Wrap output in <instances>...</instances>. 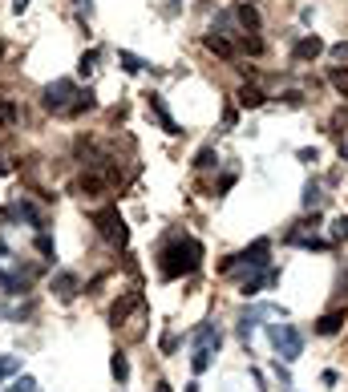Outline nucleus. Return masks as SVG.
Instances as JSON below:
<instances>
[{
	"label": "nucleus",
	"instance_id": "7c9ffc66",
	"mask_svg": "<svg viewBox=\"0 0 348 392\" xmlns=\"http://www.w3.org/2000/svg\"><path fill=\"white\" fill-rule=\"evenodd\" d=\"M243 49L256 57V53H263V41H260V37H247V41H243Z\"/></svg>",
	"mask_w": 348,
	"mask_h": 392
},
{
	"label": "nucleus",
	"instance_id": "bb28decb",
	"mask_svg": "<svg viewBox=\"0 0 348 392\" xmlns=\"http://www.w3.org/2000/svg\"><path fill=\"white\" fill-rule=\"evenodd\" d=\"M8 392H37V380H33V376H21V380H16Z\"/></svg>",
	"mask_w": 348,
	"mask_h": 392
},
{
	"label": "nucleus",
	"instance_id": "5701e85b",
	"mask_svg": "<svg viewBox=\"0 0 348 392\" xmlns=\"http://www.w3.org/2000/svg\"><path fill=\"white\" fill-rule=\"evenodd\" d=\"M211 356H215V352H195V356H190V368H195V372H207V368H211Z\"/></svg>",
	"mask_w": 348,
	"mask_h": 392
},
{
	"label": "nucleus",
	"instance_id": "9d476101",
	"mask_svg": "<svg viewBox=\"0 0 348 392\" xmlns=\"http://www.w3.org/2000/svg\"><path fill=\"white\" fill-rule=\"evenodd\" d=\"M320 53H324V41H320V37H304V41H296V49H292L296 61H316Z\"/></svg>",
	"mask_w": 348,
	"mask_h": 392
},
{
	"label": "nucleus",
	"instance_id": "c756f323",
	"mask_svg": "<svg viewBox=\"0 0 348 392\" xmlns=\"http://www.w3.org/2000/svg\"><path fill=\"white\" fill-rule=\"evenodd\" d=\"M284 101H288V105H304V93H300V89H288Z\"/></svg>",
	"mask_w": 348,
	"mask_h": 392
},
{
	"label": "nucleus",
	"instance_id": "c85d7f7f",
	"mask_svg": "<svg viewBox=\"0 0 348 392\" xmlns=\"http://www.w3.org/2000/svg\"><path fill=\"white\" fill-rule=\"evenodd\" d=\"M332 231H336V239H348V215H340L332 222Z\"/></svg>",
	"mask_w": 348,
	"mask_h": 392
},
{
	"label": "nucleus",
	"instance_id": "1a4fd4ad",
	"mask_svg": "<svg viewBox=\"0 0 348 392\" xmlns=\"http://www.w3.org/2000/svg\"><path fill=\"white\" fill-rule=\"evenodd\" d=\"M345 324H348V311H328V315L316 319V332H320V336H336Z\"/></svg>",
	"mask_w": 348,
	"mask_h": 392
},
{
	"label": "nucleus",
	"instance_id": "6e6552de",
	"mask_svg": "<svg viewBox=\"0 0 348 392\" xmlns=\"http://www.w3.org/2000/svg\"><path fill=\"white\" fill-rule=\"evenodd\" d=\"M263 315H275V307H251V311H243V319H239V336L243 340H251V332H256V324H260Z\"/></svg>",
	"mask_w": 348,
	"mask_h": 392
},
{
	"label": "nucleus",
	"instance_id": "4468645a",
	"mask_svg": "<svg viewBox=\"0 0 348 392\" xmlns=\"http://www.w3.org/2000/svg\"><path fill=\"white\" fill-rule=\"evenodd\" d=\"M263 101H267V97H263V89H256V86L239 89V105H243V109H260Z\"/></svg>",
	"mask_w": 348,
	"mask_h": 392
},
{
	"label": "nucleus",
	"instance_id": "f3484780",
	"mask_svg": "<svg viewBox=\"0 0 348 392\" xmlns=\"http://www.w3.org/2000/svg\"><path fill=\"white\" fill-rule=\"evenodd\" d=\"M207 49H211V53H219V57H235V44L227 41L223 33H211V37H207Z\"/></svg>",
	"mask_w": 348,
	"mask_h": 392
},
{
	"label": "nucleus",
	"instance_id": "20e7f679",
	"mask_svg": "<svg viewBox=\"0 0 348 392\" xmlns=\"http://www.w3.org/2000/svg\"><path fill=\"white\" fill-rule=\"evenodd\" d=\"M69 97H77V86L65 77V81H53V86L45 89V109H53V114H69L73 109V101Z\"/></svg>",
	"mask_w": 348,
	"mask_h": 392
},
{
	"label": "nucleus",
	"instance_id": "f03ea898",
	"mask_svg": "<svg viewBox=\"0 0 348 392\" xmlns=\"http://www.w3.org/2000/svg\"><path fill=\"white\" fill-rule=\"evenodd\" d=\"M267 336H271V344L275 352L292 364V360H300V352H304V336H300V328H292V324H271L267 328Z\"/></svg>",
	"mask_w": 348,
	"mask_h": 392
},
{
	"label": "nucleus",
	"instance_id": "72a5a7b5",
	"mask_svg": "<svg viewBox=\"0 0 348 392\" xmlns=\"http://www.w3.org/2000/svg\"><path fill=\"white\" fill-rule=\"evenodd\" d=\"M332 53H336V57H348V44H336V49H332Z\"/></svg>",
	"mask_w": 348,
	"mask_h": 392
},
{
	"label": "nucleus",
	"instance_id": "ddd939ff",
	"mask_svg": "<svg viewBox=\"0 0 348 392\" xmlns=\"http://www.w3.org/2000/svg\"><path fill=\"white\" fill-rule=\"evenodd\" d=\"M235 16H239V25H243L247 33H260V12H256L251 4H239V8H235Z\"/></svg>",
	"mask_w": 348,
	"mask_h": 392
},
{
	"label": "nucleus",
	"instance_id": "39448f33",
	"mask_svg": "<svg viewBox=\"0 0 348 392\" xmlns=\"http://www.w3.org/2000/svg\"><path fill=\"white\" fill-rule=\"evenodd\" d=\"M219 344H223V332H219L215 324H203L195 332V352H219Z\"/></svg>",
	"mask_w": 348,
	"mask_h": 392
},
{
	"label": "nucleus",
	"instance_id": "4be33fe9",
	"mask_svg": "<svg viewBox=\"0 0 348 392\" xmlns=\"http://www.w3.org/2000/svg\"><path fill=\"white\" fill-rule=\"evenodd\" d=\"M118 61H122V69H126V73H142V61H138L134 53H126V49L118 53Z\"/></svg>",
	"mask_w": 348,
	"mask_h": 392
},
{
	"label": "nucleus",
	"instance_id": "412c9836",
	"mask_svg": "<svg viewBox=\"0 0 348 392\" xmlns=\"http://www.w3.org/2000/svg\"><path fill=\"white\" fill-rule=\"evenodd\" d=\"M16 122V105L8 97H0V126H12Z\"/></svg>",
	"mask_w": 348,
	"mask_h": 392
},
{
	"label": "nucleus",
	"instance_id": "a878e982",
	"mask_svg": "<svg viewBox=\"0 0 348 392\" xmlns=\"http://www.w3.org/2000/svg\"><path fill=\"white\" fill-rule=\"evenodd\" d=\"M37 251H41V255H49V259H53V255H57V247H53V239H49V235H37Z\"/></svg>",
	"mask_w": 348,
	"mask_h": 392
},
{
	"label": "nucleus",
	"instance_id": "0eeeda50",
	"mask_svg": "<svg viewBox=\"0 0 348 392\" xmlns=\"http://www.w3.org/2000/svg\"><path fill=\"white\" fill-rule=\"evenodd\" d=\"M53 291H57V300H61V304H69V300L77 296V275H73V271L53 275Z\"/></svg>",
	"mask_w": 348,
	"mask_h": 392
},
{
	"label": "nucleus",
	"instance_id": "7ed1b4c3",
	"mask_svg": "<svg viewBox=\"0 0 348 392\" xmlns=\"http://www.w3.org/2000/svg\"><path fill=\"white\" fill-rule=\"evenodd\" d=\"M93 222H97V231H101V239H105V243H118V247H126V239H130V231H126V218L118 215L114 207H105V211H97V215H93Z\"/></svg>",
	"mask_w": 348,
	"mask_h": 392
},
{
	"label": "nucleus",
	"instance_id": "f8f14e48",
	"mask_svg": "<svg viewBox=\"0 0 348 392\" xmlns=\"http://www.w3.org/2000/svg\"><path fill=\"white\" fill-rule=\"evenodd\" d=\"M275 279H279V275H275V271H271V267H267V271H260V275H256V279H247V283H243V296H260L263 287H271V283H275Z\"/></svg>",
	"mask_w": 348,
	"mask_h": 392
},
{
	"label": "nucleus",
	"instance_id": "e433bc0d",
	"mask_svg": "<svg viewBox=\"0 0 348 392\" xmlns=\"http://www.w3.org/2000/svg\"><path fill=\"white\" fill-rule=\"evenodd\" d=\"M0 57H4V41H0Z\"/></svg>",
	"mask_w": 348,
	"mask_h": 392
},
{
	"label": "nucleus",
	"instance_id": "b1692460",
	"mask_svg": "<svg viewBox=\"0 0 348 392\" xmlns=\"http://www.w3.org/2000/svg\"><path fill=\"white\" fill-rule=\"evenodd\" d=\"M0 291H8V296H16V291H25V287H21V279H12L8 271H0Z\"/></svg>",
	"mask_w": 348,
	"mask_h": 392
},
{
	"label": "nucleus",
	"instance_id": "aec40b11",
	"mask_svg": "<svg viewBox=\"0 0 348 392\" xmlns=\"http://www.w3.org/2000/svg\"><path fill=\"white\" fill-rule=\"evenodd\" d=\"M16 372H21V356H0V380H8Z\"/></svg>",
	"mask_w": 348,
	"mask_h": 392
},
{
	"label": "nucleus",
	"instance_id": "6ab92c4d",
	"mask_svg": "<svg viewBox=\"0 0 348 392\" xmlns=\"http://www.w3.org/2000/svg\"><path fill=\"white\" fill-rule=\"evenodd\" d=\"M110 372H114V376H118V384H122V380H130V360H126V356H122V352H118V356H114V360H110Z\"/></svg>",
	"mask_w": 348,
	"mask_h": 392
},
{
	"label": "nucleus",
	"instance_id": "a211bd4d",
	"mask_svg": "<svg viewBox=\"0 0 348 392\" xmlns=\"http://www.w3.org/2000/svg\"><path fill=\"white\" fill-rule=\"evenodd\" d=\"M328 81H332V89H336L340 97H348V69H340V65L328 69Z\"/></svg>",
	"mask_w": 348,
	"mask_h": 392
},
{
	"label": "nucleus",
	"instance_id": "9b49d317",
	"mask_svg": "<svg viewBox=\"0 0 348 392\" xmlns=\"http://www.w3.org/2000/svg\"><path fill=\"white\" fill-rule=\"evenodd\" d=\"M134 307H142V296H138V291H130V296H122V300L114 304V311H110V319H114V324H126V315H130Z\"/></svg>",
	"mask_w": 348,
	"mask_h": 392
},
{
	"label": "nucleus",
	"instance_id": "cd10ccee",
	"mask_svg": "<svg viewBox=\"0 0 348 392\" xmlns=\"http://www.w3.org/2000/svg\"><path fill=\"white\" fill-rule=\"evenodd\" d=\"M93 61H97V53L89 49L86 57H82V65H77V69H82V77H89V73H93Z\"/></svg>",
	"mask_w": 348,
	"mask_h": 392
},
{
	"label": "nucleus",
	"instance_id": "f704fd0d",
	"mask_svg": "<svg viewBox=\"0 0 348 392\" xmlns=\"http://www.w3.org/2000/svg\"><path fill=\"white\" fill-rule=\"evenodd\" d=\"M0 174H8V162H4V158H0Z\"/></svg>",
	"mask_w": 348,
	"mask_h": 392
},
{
	"label": "nucleus",
	"instance_id": "c9c22d12",
	"mask_svg": "<svg viewBox=\"0 0 348 392\" xmlns=\"http://www.w3.org/2000/svg\"><path fill=\"white\" fill-rule=\"evenodd\" d=\"M154 392H171V384H158V389H154Z\"/></svg>",
	"mask_w": 348,
	"mask_h": 392
},
{
	"label": "nucleus",
	"instance_id": "dca6fc26",
	"mask_svg": "<svg viewBox=\"0 0 348 392\" xmlns=\"http://www.w3.org/2000/svg\"><path fill=\"white\" fill-rule=\"evenodd\" d=\"M150 109H154V114L162 118V126H166V133H178V122L171 118V109L162 105V97H154V93H150Z\"/></svg>",
	"mask_w": 348,
	"mask_h": 392
},
{
	"label": "nucleus",
	"instance_id": "423d86ee",
	"mask_svg": "<svg viewBox=\"0 0 348 392\" xmlns=\"http://www.w3.org/2000/svg\"><path fill=\"white\" fill-rule=\"evenodd\" d=\"M267 251H271V243H267V239H256L243 255H235V267H239V263H247V267H263V263H267Z\"/></svg>",
	"mask_w": 348,
	"mask_h": 392
},
{
	"label": "nucleus",
	"instance_id": "473e14b6",
	"mask_svg": "<svg viewBox=\"0 0 348 392\" xmlns=\"http://www.w3.org/2000/svg\"><path fill=\"white\" fill-rule=\"evenodd\" d=\"M25 8H29V0H12V12H16V16H21Z\"/></svg>",
	"mask_w": 348,
	"mask_h": 392
},
{
	"label": "nucleus",
	"instance_id": "2eb2a0df",
	"mask_svg": "<svg viewBox=\"0 0 348 392\" xmlns=\"http://www.w3.org/2000/svg\"><path fill=\"white\" fill-rule=\"evenodd\" d=\"M12 218H25V222H33V226H45L41 211H37L33 202H16V207H12Z\"/></svg>",
	"mask_w": 348,
	"mask_h": 392
},
{
	"label": "nucleus",
	"instance_id": "2f4dec72",
	"mask_svg": "<svg viewBox=\"0 0 348 392\" xmlns=\"http://www.w3.org/2000/svg\"><path fill=\"white\" fill-rule=\"evenodd\" d=\"M316 202H320V190H316V186H308V194H304V207H316Z\"/></svg>",
	"mask_w": 348,
	"mask_h": 392
},
{
	"label": "nucleus",
	"instance_id": "f257e3e1",
	"mask_svg": "<svg viewBox=\"0 0 348 392\" xmlns=\"http://www.w3.org/2000/svg\"><path fill=\"white\" fill-rule=\"evenodd\" d=\"M158 259H162V275H166V279H178V275H190V271L199 267L203 247H199L195 239H174Z\"/></svg>",
	"mask_w": 348,
	"mask_h": 392
},
{
	"label": "nucleus",
	"instance_id": "393cba45",
	"mask_svg": "<svg viewBox=\"0 0 348 392\" xmlns=\"http://www.w3.org/2000/svg\"><path fill=\"white\" fill-rule=\"evenodd\" d=\"M219 158H215V150H211V146H207V150H199V158H195V166H199V170H207V166H215Z\"/></svg>",
	"mask_w": 348,
	"mask_h": 392
}]
</instances>
